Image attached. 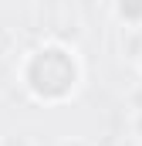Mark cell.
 <instances>
[{
  "mask_svg": "<svg viewBox=\"0 0 142 146\" xmlns=\"http://www.w3.org/2000/svg\"><path fill=\"white\" fill-rule=\"evenodd\" d=\"M64 146H85V143H64Z\"/></svg>",
  "mask_w": 142,
  "mask_h": 146,
  "instance_id": "5b68a950",
  "label": "cell"
},
{
  "mask_svg": "<svg viewBox=\"0 0 142 146\" xmlns=\"http://www.w3.org/2000/svg\"><path fill=\"white\" fill-rule=\"evenodd\" d=\"M20 78H24V88H31L37 102L54 106V102L71 99L74 88L81 85V61L64 44H44L24 58Z\"/></svg>",
  "mask_w": 142,
  "mask_h": 146,
  "instance_id": "6da1fadb",
  "label": "cell"
},
{
  "mask_svg": "<svg viewBox=\"0 0 142 146\" xmlns=\"http://www.w3.org/2000/svg\"><path fill=\"white\" fill-rule=\"evenodd\" d=\"M132 133H135V136L142 139V106H139L135 112H132Z\"/></svg>",
  "mask_w": 142,
  "mask_h": 146,
  "instance_id": "3957f363",
  "label": "cell"
},
{
  "mask_svg": "<svg viewBox=\"0 0 142 146\" xmlns=\"http://www.w3.org/2000/svg\"><path fill=\"white\" fill-rule=\"evenodd\" d=\"M112 14L125 31H142V0H112Z\"/></svg>",
  "mask_w": 142,
  "mask_h": 146,
  "instance_id": "7a4b0ae2",
  "label": "cell"
},
{
  "mask_svg": "<svg viewBox=\"0 0 142 146\" xmlns=\"http://www.w3.org/2000/svg\"><path fill=\"white\" fill-rule=\"evenodd\" d=\"M135 61H139V72H142V51H139V54H135Z\"/></svg>",
  "mask_w": 142,
  "mask_h": 146,
  "instance_id": "277c9868",
  "label": "cell"
}]
</instances>
